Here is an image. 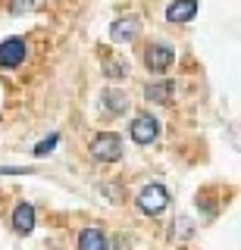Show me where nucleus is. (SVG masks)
I'll return each instance as SVG.
<instances>
[{
    "instance_id": "obj_1",
    "label": "nucleus",
    "mask_w": 241,
    "mask_h": 250,
    "mask_svg": "<svg viewBox=\"0 0 241 250\" xmlns=\"http://www.w3.org/2000/svg\"><path fill=\"white\" fill-rule=\"evenodd\" d=\"M166 207H169V191L160 182H153V185H147V188L138 191V209H141L144 216H160Z\"/></svg>"
},
{
    "instance_id": "obj_2",
    "label": "nucleus",
    "mask_w": 241,
    "mask_h": 250,
    "mask_svg": "<svg viewBox=\"0 0 241 250\" xmlns=\"http://www.w3.org/2000/svg\"><path fill=\"white\" fill-rule=\"evenodd\" d=\"M91 156H94L97 163H116L122 156V141L113 135V131H104V135H97L91 141Z\"/></svg>"
},
{
    "instance_id": "obj_3",
    "label": "nucleus",
    "mask_w": 241,
    "mask_h": 250,
    "mask_svg": "<svg viewBox=\"0 0 241 250\" xmlns=\"http://www.w3.org/2000/svg\"><path fill=\"white\" fill-rule=\"evenodd\" d=\"M129 135H131V141L135 144H153L157 141V135H160V122L153 119L151 113H138L135 119H131V128H129Z\"/></svg>"
},
{
    "instance_id": "obj_4",
    "label": "nucleus",
    "mask_w": 241,
    "mask_h": 250,
    "mask_svg": "<svg viewBox=\"0 0 241 250\" xmlns=\"http://www.w3.org/2000/svg\"><path fill=\"white\" fill-rule=\"evenodd\" d=\"M175 62V50L169 44H147L144 50V66L151 72H166L169 66Z\"/></svg>"
},
{
    "instance_id": "obj_5",
    "label": "nucleus",
    "mask_w": 241,
    "mask_h": 250,
    "mask_svg": "<svg viewBox=\"0 0 241 250\" xmlns=\"http://www.w3.org/2000/svg\"><path fill=\"white\" fill-rule=\"evenodd\" d=\"M25 57H28V50H25L22 38H6L0 44V69H16L25 62Z\"/></svg>"
},
{
    "instance_id": "obj_6",
    "label": "nucleus",
    "mask_w": 241,
    "mask_h": 250,
    "mask_svg": "<svg viewBox=\"0 0 241 250\" xmlns=\"http://www.w3.org/2000/svg\"><path fill=\"white\" fill-rule=\"evenodd\" d=\"M144 97L151 100L153 106H169L173 97H175V82H166V78H163V82H151L144 88Z\"/></svg>"
},
{
    "instance_id": "obj_7",
    "label": "nucleus",
    "mask_w": 241,
    "mask_h": 250,
    "mask_svg": "<svg viewBox=\"0 0 241 250\" xmlns=\"http://www.w3.org/2000/svg\"><path fill=\"white\" fill-rule=\"evenodd\" d=\"M35 229V207L32 203H16V209H13V231L16 234H28Z\"/></svg>"
},
{
    "instance_id": "obj_8",
    "label": "nucleus",
    "mask_w": 241,
    "mask_h": 250,
    "mask_svg": "<svg viewBox=\"0 0 241 250\" xmlns=\"http://www.w3.org/2000/svg\"><path fill=\"white\" fill-rule=\"evenodd\" d=\"M197 16V0H173L166 6V19L169 22H191Z\"/></svg>"
},
{
    "instance_id": "obj_9",
    "label": "nucleus",
    "mask_w": 241,
    "mask_h": 250,
    "mask_svg": "<svg viewBox=\"0 0 241 250\" xmlns=\"http://www.w3.org/2000/svg\"><path fill=\"white\" fill-rule=\"evenodd\" d=\"M79 250H110V238L104 229H85L79 234Z\"/></svg>"
},
{
    "instance_id": "obj_10",
    "label": "nucleus",
    "mask_w": 241,
    "mask_h": 250,
    "mask_svg": "<svg viewBox=\"0 0 241 250\" xmlns=\"http://www.w3.org/2000/svg\"><path fill=\"white\" fill-rule=\"evenodd\" d=\"M138 35V19H116L113 28H110V38L113 41H131V38Z\"/></svg>"
},
{
    "instance_id": "obj_11",
    "label": "nucleus",
    "mask_w": 241,
    "mask_h": 250,
    "mask_svg": "<svg viewBox=\"0 0 241 250\" xmlns=\"http://www.w3.org/2000/svg\"><path fill=\"white\" fill-rule=\"evenodd\" d=\"M104 75L113 78V82H119V78H126V66H122L113 53H104Z\"/></svg>"
},
{
    "instance_id": "obj_12",
    "label": "nucleus",
    "mask_w": 241,
    "mask_h": 250,
    "mask_svg": "<svg viewBox=\"0 0 241 250\" xmlns=\"http://www.w3.org/2000/svg\"><path fill=\"white\" fill-rule=\"evenodd\" d=\"M104 104H107V109H110V113H122V109L129 106V97L122 91H104Z\"/></svg>"
},
{
    "instance_id": "obj_13",
    "label": "nucleus",
    "mask_w": 241,
    "mask_h": 250,
    "mask_svg": "<svg viewBox=\"0 0 241 250\" xmlns=\"http://www.w3.org/2000/svg\"><path fill=\"white\" fill-rule=\"evenodd\" d=\"M57 144H60V135H57V131H53V135H47V138L41 141V144L35 147V156H44V153H50V150H53V147H57Z\"/></svg>"
},
{
    "instance_id": "obj_14",
    "label": "nucleus",
    "mask_w": 241,
    "mask_h": 250,
    "mask_svg": "<svg viewBox=\"0 0 241 250\" xmlns=\"http://www.w3.org/2000/svg\"><path fill=\"white\" fill-rule=\"evenodd\" d=\"M16 3V10H25V6H32V0H13Z\"/></svg>"
}]
</instances>
